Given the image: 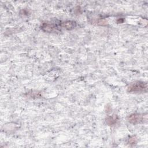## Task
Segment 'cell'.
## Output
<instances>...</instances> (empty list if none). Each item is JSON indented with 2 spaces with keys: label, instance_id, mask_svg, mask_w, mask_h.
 <instances>
[{
  "label": "cell",
  "instance_id": "277c9868",
  "mask_svg": "<svg viewBox=\"0 0 148 148\" xmlns=\"http://www.w3.org/2000/svg\"><path fill=\"white\" fill-rule=\"evenodd\" d=\"M62 27L65 28L67 29H72L76 26V22L73 21H66L61 24Z\"/></svg>",
  "mask_w": 148,
  "mask_h": 148
},
{
  "label": "cell",
  "instance_id": "8992f818",
  "mask_svg": "<svg viewBox=\"0 0 148 148\" xmlns=\"http://www.w3.org/2000/svg\"><path fill=\"white\" fill-rule=\"evenodd\" d=\"M129 142H130L131 144H134V143H136V139H135L134 137L131 138L129 139Z\"/></svg>",
  "mask_w": 148,
  "mask_h": 148
},
{
  "label": "cell",
  "instance_id": "3957f363",
  "mask_svg": "<svg viewBox=\"0 0 148 148\" xmlns=\"http://www.w3.org/2000/svg\"><path fill=\"white\" fill-rule=\"evenodd\" d=\"M41 27H42L41 28L44 31H46L47 32H54V31H56L55 26L53 24L48 23H42Z\"/></svg>",
  "mask_w": 148,
  "mask_h": 148
},
{
  "label": "cell",
  "instance_id": "6da1fadb",
  "mask_svg": "<svg viewBox=\"0 0 148 148\" xmlns=\"http://www.w3.org/2000/svg\"><path fill=\"white\" fill-rule=\"evenodd\" d=\"M147 89V83L143 82H136L132 83L128 87V91L130 92H146Z\"/></svg>",
  "mask_w": 148,
  "mask_h": 148
},
{
  "label": "cell",
  "instance_id": "5b68a950",
  "mask_svg": "<svg viewBox=\"0 0 148 148\" xmlns=\"http://www.w3.org/2000/svg\"><path fill=\"white\" fill-rule=\"evenodd\" d=\"M117 121V118L116 116H108L106 119V123L110 125H114L115 123H116Z\"/></svg>",
  "mask_w": 148,
  "mask_h": 148
},
{
  "label": "cell",
  "instance_id": "7a4b0ae2",
  "mask_svg": "<svg viewBox=\"0 0 148 148\" xmlns=\"http://www.w3.org/2000/svg\"><path fill=\"white\" fill-rule=\"evenodd\" d=\"M147 118L145 117L144 115L140 114H132L128 117V121L133 124H136L138 123H140L144 121L145 120H146Z\"/></svg>",
  "mask_w": 148,
  "mask_h": 148
}]
</instances>
